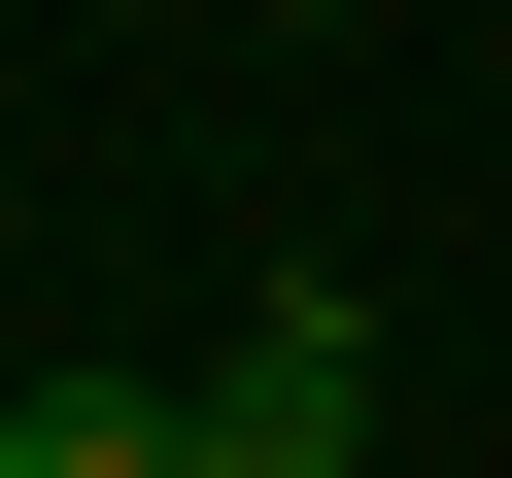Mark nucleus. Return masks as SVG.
<instances>
[{"label":"nucleus","mask_w":512,"mask_h":478,"mask_svg":"<svg viewBox=\"0 0 512 478\" xmlns=\"http://www.w3.org/2000/svg\"><path fill=\"white\" fill-rule=\"evenodd\" d=\"M376 444V308L308 274V308H239V376H205V478H342Z\"/></svg>","instance_id":"obj_1"},{"label":"nucleus","mask_w":512,"mask_h":478,"mask_svg":"<svg viewBox=\"0 0 512 478\" xmlns=\"http://www.w3.org/2000/svg\"><path fill=\"white\" fill-rule=\"evenodd\" d=\"M0 478H205V376H103V342L0 376Z\"/></svg>","instance_id":"obj_2"}]
</instances>
